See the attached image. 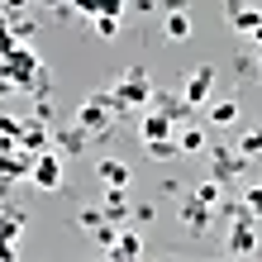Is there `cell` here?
<instances>
[{
	"instance_id": "cell-4",
	"label": "cell",
	"mask_w": 262,
	"mask_h": 262,
	"mask_svg": "<svg viewBox=\"0 0 262 262\" xmlns=\"http://www.w3.org/2000/svg\"><path fill=\"white\" fill-rule=\"evenodd\" d=\"M257 229H262V220H234V229L224 238V253L229 257H253L257 253Z\"/></svg>"
},
{
	"instance_id": "cell-25",
	"label": "cell",
	"mask_w": 262,
	"mask_h": 262,
	"mask_svg": "<svg viewBox=\"0 0 262 262\" xmlns=\"http://www.w3.org/2000/svg\"><path fill=\"white\" fill-rule=\"evenodd\" d=\"M34 119H43V124H57V105H53L48 96H38V100H34Z\"/></svg>"
},
{
	"instance_id": "cell-31",
	"label": "cell",
	"mask_w": 262,
	"mask_h": 262,
	"mask_svg": "<svg viewBox=\"0 0 262 262\" xmlns=\"http://www.w3.org/2000/svg\"><path fill=\"white\" fill-rule=\"evenodd\" d=\"M243 200H248V210L262 220V186H248V191H243Z\"/></svg>"
},
{
	"instance_id": "cell-27",
	"label": "cell",
	"mask_w": 262,
	"mask_h": 262,
	"mask_svg": "<svg viewBox=\"0 0 262 262\" xmlns=\"http://www.w3.org/2000/svg\"><path fill=\"white\" fill-rule=\"evenodd\" d=\"M10 29H14V38H19V43H29V38H34V19H24V14H19V19H10Z\"/></svg>"
},
{
	"instance_id": "cell-37",
	"label": "cell",
	"mask_w": 262,
	"mask_h": 262,
	"mask_svg": "<svg viewBox=\"0 0 262 262\" xmlns=\"http://www.w3.org/2000/svg\"><path fill=\"white\" fill-rule=\"evenodd\" d=\"M162 10H191V0H158Z\"/></svg>"
},
{
	"instance_id": "cell-6",
	"label": "cell",
	"mask_w": 262,
	"mask_h": 262,
	"mask_svg": "<svg viewBox=\"0 0 262 262\" xmlns=\"http://www.w3.org/2000/svg\"><path fill=\"white\" fill-rule=\"evenodd\" d=\"M210 91H214V67H195L186 81H181V96H186L191 105H210Z\"/></svg>"
},
{
	"instance_id": "cell-8",
	"label": "cell",
	"mask_w": 262,
	"mask_h": 262,
	"mask_svg": "<svg viewBox=\"0 0 262 262\" xmlns=\"http://www.w3.org/2000/svg\"><path fill=\"white\" fill-rule=\"evenodd\" d=\"M91 138H96V134H91V129H81L76 119H72V124H53V143L62 148V152H72V158H76V152H86V143H91Z\"/></svg>"
},
{
	"instance_id": "cell-9",
	"label": "cell",
	"mask_w": 262,
	"mask_h": 262,
	"mask_svg": "<svg viewBox=\"0 0 262 262\" xmlns=\"http://www.w3.org/2000/svg\"><path fill=\"white\" fill-rule=\"evenodd\" d=\"M48 143H53V124H43V119H34V115H29V119H24V129H19V148L38 158V152L48 148Z\"/></svg>"
},
{
	"instance_id": "cell-30",
	"label": "cell",
	"mask_w": 262,
	"mask_h": 262,
	"mask_svg": "<svg viewBox=\"0 0 262 262\" xmlns=\"http://www.w3.org/2000/svg\"><path fill=\"white\" fill-rule=\"evenodd\" d=\"M72 10L86 14V19H96V14H100V0H72Z\"/></svg>"
},
{
	"instance_id": "cell-40",
	"label": "cell",
	"mask_w": 262,
	"mask_h": 262,
	"mask_svg": "<svg viewBox=\"0 0 262 262\" xmlns=\"http://www.w3.org/2000/svg\"><path fill=\"white\" fill-rule=\"evenodd\" d=\"M253 48H257V53H262V24H257V29H253Z\"/></svg>"
},
{
	"instance_id": "cell-35",
	"label": "cell",
	"mask_w": 262,
	"mask_h": 262,
	"mask_svg": "<svg viewBox=\"0 0 262 262\" xmlns=\"http://www.w3.org/2000/svg\"><path fill=\"white\" fill-rule=\"evenodd\" d=\"M14 148H19V138H10V134H0V158H10Z\"/></svg>"
},
{
	"instance_id": "cell-42",
	"label": "cell",
	"mask_w": 262,
	"mask_h": 262,
	"mask_svg": "<svg viewBox=\"0 0 262 262\" xmlns=\"http://www.w3.org/2000/svg\"><path fill=\"white\" fill-rule=\"evenodd\" d=\"M5 91H14V81H10V76H0V96H5Z\"/></svg>"
},
{
	"instance_id": "cell-19",
	"label": "cell",
	"mask_w": 262,
	"mask_h": 262,
	"mask_svg": "<svg viewBox=\"0 0 262 262\" xmlns=\"http://www.w3.org/2000/svg\"><path fill=\"white\" fill-rule=\"evenodd\" d=\"M115 262H134V257H143V243H138V234H119L115 238V248H110Z\"/></svg>"
},
{
	"instance_id": "cell-5",
	"label": "cell",
	"mask_w": 262,
	"mask_h": 262,
	"mask_svg": "<svg viewBox=\"0 0 262 262\" xmlns=\"http://www.w3.org/2000/svg\"><path fill=\"white\" fill-rule=\"evenodd\" d=\"M172 134H177V124H172V115H167V110L148 105V110L138 115V138H143V143H152V138H172Z\"/></svg>"
},
{
	"instance_id": "cell-38",
	"label": "cell",
	"mask_w": 262,
	"mask_h": 262,
	"mask_svg": "<svg viewBox=\"0 0 262 262\" xmlns=\"http://www.w3.org/2000/svg\"><path fill=\"white\" fill-rule=\"evenodd\" d=\"M0 205H10V177H0Z\"/></svg>"
},
{
	"instance_id": "cell-21",
	"label": "cell",
	"mask_w": 262,
	"mask_h": 262,
	"mask_svg": "<svg viewBox=\"0 0 262 262\" xmlns=\"http://www.w3.org/2000/svg\"><path fill=\"white\" fill-rule=\"evenodd\" d=\"M238 152H243V158H262V129H243V138H238V143H234Z\"/></svg>"
},
{
	"instance_id": "cell-11",
	"label": "cell",
	"mask_w": 262,
	"mask_h": 262,
	"mask_svg": "<svg viewBox=\"0 0 262 262\" xmlns=\"http://www.w3.org/2000/svg\"><path fill=\"white\" fill-rule=\"evenodd\" d=\"M19 234H24V210L0 205V243H19Z\"/></svg>"
},
{
	"instance_id": "cell-3",
	"label": "cell",
	"mask_w": 262,
	"mask_h": 262,
	"mask_svg": "<svg viewBox=\"0 0 262 262\" xmlns=\"http://www.w3.org/2000/svg\"><path fill=\"white\" fill-rule=\"evenodd\" d=\"M177 214H181V229H186L191 238H205V234H210V224H214V210L205 205V200H195L191 191L181 195V210H177Z\"/></svg>"
},
{
	"instance_id": "cell-23",
	"label": "cell",
	"mask_w": 262,
	"mask_h": 262,
	"mask_svg": "<svg viewBox=\"0 0 262 262\" xmlns=\"http://www.w3.org/2000/svg\"><path fill=\"white\" fill-rule=\"evenodd\" d=\"M91 234H96V243H100L105 253H110V248H115V238H119V224H115V220H105V224H96V229H91Z\"/></svg>"
},
{
	"instance_id": "cell-15",
	"label": "cell",
	"mask_w": 262,
	"mask_h": 262,
	"mask_svg": "<svg viewBox=\"0 0 262 262\" xmlns=\"http://www.w3.org/2000/svg\"><path fill=\"white\" fill-rule=\"evenodd\" d=\"M143 152L152 162H177L181 158V143H177V134L172 138H152V143H143Z\"/></svg>"
},
{
	"instance_id": "cell-7",
	"label": "cell",
	"mask_w": 262,
	"mask_h": 262,
	"mask_svg": "<svg viewBox=\"0 0 262 262\" xmlns=\"http://www.w3.org/2000/svg\"><path fill=\"white\" fill-rule=\"evenodd\" d=\"M29 181H34L38 191H57V186H62V162H57L53 152H38V158H34V172H29Z\"/></svg>"
},
{
	"instance_id": "cell-36",
	"label": "cell",
	"mask_w": 262,
	"mask_h": 262,
	"mask_svg": "<svg viewBox=\"0 0 262 262\" xmlns=\"http://www.w3.org/2000/svg\"><path fill=\"white\" fill-rule=\"evenodd\" d=\"M129 5H134L138 14H152V10H158V0H129Z\"/></svg>"
},
{
	"instance_id": "cell-39",
	"label": "cell",
	"mask_w": 262,
	"mask_h": 262,
	"mask_svg": "<svg viewBox=\"0 0 262 262\" xmlns=\"http://www.w3.org/2000/svg\"><path fill=\"white\" fill-rule=\"evenodd\" d=\"M238 10H243V0H224V14H229V19H234Z\"/></svg>"
},
{
	"instance_id": "cell-33",
	"label": "cell",
	"mask_w": 262,
	"mask_h": 262,
	"mask_svg": "<svg viewBox=\"0 0 262 262\" xmlns=\"http://www.w3.org/2000/svg\"><path fill=\"white\" fill-rule=\"evenodd\" d=\"M19 129H24V119H14V115H0V134L19 138Z\"/></svg>"
},
{
	"instance_id": "cell-26",
	"label": "cell",
	"mask_w": 262,
	"mask_h": 262,
	"mask_svg": "<svg viewBox=\"0 0 262 262\" xmlns=\"http://www.w3.org/2000/svg\"><path fill=\"white\" fill-rule=\"evenodd\" d=\"M76 224H81V229H96V224H105V205H86L81 214H76Z\"/></svg>"
},
{
	"instance_id": "cell-41",
	"label": "cell",
	"mask_w": 262,
	"mask_h": 262,
	"mask_svg": "<svg viewBox=\"0 0 262 262\" xmlns=\"http://www.w3.org/2000/svg\"><path fill=\"white\" fill-rule=\"evenodd\" d=\"M38 5H43V10H57V5H67V0H38Z\"/></svg>"
},
{
	"instance_id": "cell-29",
	"label": "cell",
	"mask_w": 262,
	"mask_h": 262,
	"mask_svg": "<svg viewBox=\"0 0 262 262\" xmlns=\"http://www.w3.org/2000/svg\"><path fill=\"white\" fill-rule=\"evenodd\" d=\"M129 0H100V14H115V19H124Z\"/></svg>"
},
{
	"instance_id": "cell-24",
	"label": "cell",
	"mask_w": 262,
	"mask_h": 262,
	"mask_svg": "<svg viewBox=\"0 0 262 262\" xmlns=\"http://www.w3.org/2000/svg\"><path fill=\"white\" fill-rule=\"evenodd\" d=\"M91 29H96L100 38H115V34H119V19H115V14H96V19H91Z\"/></svg>"
},
{
	"instance_id": "cell-16",
	"label": "cell",
	"mask_w": 262,
	"mask_h": 262,
	"mask_svg": "<svg viewBox=\"0 0 262 262\" xmlns=\"http://www.w3.org/2000/svg\"><path fill=\"white\" fill-rule=\"evenodd\" d=\"M177 143H181V158H186V152H205V148H210L200 124H181V129H177Z\"/></svg>"
},
{
	"instance_id": "cell-10",
	"label": "cell",
	"mask_w": 262,
	"mask_h": 262,
	"mask_svg": "<svg viewBox=\"0 0 262 262\" xmlns=\"http://www.w3.org/2000/svg\"><path fill=\"white\" fill-rule=\"evenodd\" d=\"M152 105L172 115V124H177V129H181V124H191V110H195L186 96H172V91H152Z\"/></svg>"
},
{
	"instance_id": "cell-28",
	"label": "cell",
	"mask_w": 262,
	"mask_h": 262,
	"mask_svg": "<svg viewBox=\"0 0 262 262\" xmlns=\"http://www.w3.org/2000/svg\"><path fill=\"white\" fill-rule=\"evenodd\" d=\"M14 48H19V38H14V29H10V24H0V57H10Z\"/></svg>"
},
{
	"instance_id": "cell-1",
	"label": "cell",
	"mask_w": 262,
	"mask_h": 262,
	"mask_svg": "<svg viewBox=\"0 0 262 262\" xmlns=\"http://www.w3.org/2000/svg\"><path fill=\"white\" fill-rule=\"evenodd\" d=\"M38 72H43V57L29 48V43H19V48H14L10 57H0V76H10V81L19 86V91H29V86H34V76H38Z\"/></svg>"
},
{
	"instance_id": "cell-13",
	"label": "cell",
	"mask_w": 262,
	"mask_h": 262,
	"mask_svg": "<svg viewBox=\"0 0 262 262\" xmlns=\"http://www.w3.org/2000/svg\"><path fill=\"white\" fill-rule=\"evenodd\" d=\"M110 195H105V220H115V224H124L134 220V210H129V200H124V186H105Z\"/></svg>"
},
{
	"instance_id": "cell-32",
	"label": "cell",
	"mask_w": 262,
	"mask_h": 262,
	"mask_svg": "<svg viewBox=\"0 0 262 262\" xmlns=\"http://www.w3.org/2000/svg\"><path fill=\"white\" fill-rule=\"evenodd\" d=\"M29 91H34V96H48V91H53V76H48V67H43V72L34 76V86H29Z\"/></svg>"
},
{
	"instance_id": "cell-43",
	"label": "cell",
	"mask_w": 262,
	"mask_h": 262,
	"mask_svg": "<svg viewBox=\"0 0 262 262\" xmlns=\"http://www.w3.org/2000/svg\"><path fill=\"white\" fill-rule=\"evenodd\" d=\"M0 24H5V14H0Z\"/></svg>"
},
{
	"instance_id": "cell-22",
	"label": "cell",
	"mask_w": 262,
	"mask_h": 262,
	"mask_svg": "<svg viewBox=\"0 0 262 262\" xmlns=\"http://www.w3.org/2000/svg\"><path fill=\"white\" fill-rule=\"evenodd\" d=\"M234 76H238V81H257V53L234 57Z\"/></svg>"
},
{
	"instance_id": "cell-17",
	"label": "cell",
	"mask_w": 262,
	"mask_h": 262,
	"mask_svg": "<svg viewBox=\"0 0 262 262\" xmlns=\"http://www.w3.org/2000/svg\"><path fill=\"white\" fill-rule=\"evenodd\" d=\"M210 124H214V129L238 124V100H210Z\"/></svg>"
},
{
	"instance_id": "cell-34",
	"label": "cell",
	"mask_w": 262,
	"mask_h": 262,
	"mask_svg": "<svg viewBox=\"0 0 262 262\" xmlns=\"http://www.w3.org/2000/svg\"><path fill=\"white\" fill-rule=\"evenodd\" d=\"M134 220L138 224H152V205H148V200H143V205H134Z\"/></svg>"
},
{
	"instance_id": "cell-20",
	"label": "cell",
	"mask_w": 262,
	"mask_h": 262,
	"mask_svg": "<svg viewBox=\"0 0 262 262\" xmlns=\"http://www.w3.org/2000/svg\"><path fill=\"white\" fill-rule=\"evenodd\" d=\"M229 24H234V34H248V38H253V29L262 24V5H243Z\"/></svg>"
},
{
	"instance_id": "cell-2",
	"label": "cell",
	"mask_w": 262,
	"mask_h": 262,
	"mask_svg": "<svg viewBox=\"0 0 262 262\" xmlns=\"http://www.w3.org/2000/svg\"><path fill=\"white\" fill-rule=\"evenodd\" d=\"M205 158H210V177H220V181H234V177L248 172V158H243L238 148L214 143V148H205Z\"/></svg>"
},
{
	"instance_id": "cell-12",
	"label": "cell",
	"mask_w": 262,
	"mask_h": 262,
	"mask_svg": "<svg viewBox=\"0 0 262 262\" xmlns=\"http://www.w3.org/2000/svg\"><path fill=\"white\" fill-rule=\"evenodd\" d=\"M96 177L105 181V186H129V162H119V158H100V162H96Z\"/></svg>"
},
{
	"instance_id": "cell-18",
	"label": "cell",
	"mask_w": 262,
	"mask_h": 262,
	"mask_svg": "<svg viewBox=\"0 0 262 262\" xmlns=\"http://www.w3.org/2000/svg\"><path fill=\"white\" fill-rule=\"evenodd\" d=\"M191 195H195V200H205V205L214 210V205L224 200V181H220V177H205V181H195V186H191Z\"/></svg>"
},
{
	"instance_id": "cell-14",
	"label": "cell",
	"mask_w": 262,
	"mask_h": 262,
	"mask_svg": "<svg viewBox=\"0 0 262 262\" xmlns=\"http://www.w3.org/2000/svg\"><path fill=\"white\" fill-rule=\"evenodd\" d=\"M162 34L181 43V38H191V10H167V19H162Z\"/></svg>"
}]
</instances>
